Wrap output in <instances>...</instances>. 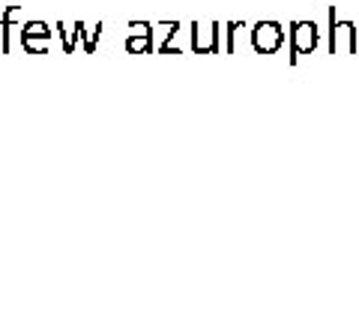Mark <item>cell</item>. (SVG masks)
I'll use <instances>...</instances> for the list:
<instances>
[{
    "label": "cell",
    "instance_id": "1",
    "mask_svg": "<svg viewBox=\"0 0 359 323\" xmlns=\"http://www.w3.org/2000/svg\"><path fill=\"white\" fill-rule=\"evenodd\" d=\"M320 46V30L314 21H290V57L287 63L297 66L302 54H311Z\"/></svg>",
    "mask_w": 359,
    "mask_h": 323
},
{
    "label": "cell",
    "instance_id": "2",
    "mask_svg": "<svg viewBox=\"0 0 359 323\" xmlns=\"http://www.w3.org/2000/svg\"><path fill=\"white\" fill-rule=\"evenodd\" d=\"M330 51L339 54V51H347V54H356L359 51V30L353 21L347 18H335V9H330Z\"/></svg>",
    "mask_w": 359,
    "mask_h": 323
},
{
    "label": "cell",
    "instance_id": "3",
    "mask_svg": "<svg viewBox=\"0 0 359 323\" xmlns=\"http://www.w3.org/2000/svg\"><path fill=\"white\" fill-rule=\"evenodd\" d=\"M285 46V27L278 21H257L252 27V48L257 54H276Z\"/></svg>",
    "mask_w": 359,
    "mask_h": 323
},
{
    "label": "cell",
    "instance_id": "4",
    "mask_svg": "<svg viewBox=\"0 0 359 323\" xmlns=\"http://www.w3.org/2000/svg\"><path fill=\"white\" fill-rule=\"evenodd\" d=\"M222 33H224V25H219V21H198V25H192V51L195 54H219Z\"/></svg>",
    "mask_w": 359,
    "mask_h": 323
},
{
    "label": "cell",
    "instance_id": "5",
    "mask_svg": "<svg viewBox=\"0 0 359 323\" xmlns=\"http://www.w3.org/2000/svg\"><path fill=\"white\" fill-rule=\"evenodd\" d=\"M18 18H21L18 6H6L4 15H0V48H4V54H9V48H13V25Z\"/></svg>",
    "mask_w": 359,
    "mask_h": 323
},
{
    "label": "cell",
    "instance_id": "6",
    "mask_svg": "<svg viewBox=\"0 0 359 323\" xmlns=\"http://www.w3.org/2000/svg\"><path fill=\"white\" fill-rule=\"evenodd\" d=\"M57 33H60V39H63V51L72 54L78 48V36H81V21H75V25L57 21Z\"/></svg>",
    "mask_w": 359,
    "mask_h": 323
},
{
    "label": "cell",
    "instance_id": "7",
    "mask_svg": "<svg viewBox=\"0 0 359 323\" xmlns=\"http://www.w3.org/2000/svg\"><path fill=\"white\" fill-rule=\"evenodd\" d=\"M99 36H102V25H84L81 21V39H84V51L87 54H96V42H99Z\"/></svg>",
    "mask_w": 359,
    "mask_h": 323
},
{
    "label": "cell",
    "instance_id": "8",
    "mask_svg": "<svg viewBox=\"0 0 359 323\" xmlns=\"http://www.w3.org/2000/svg\"><path fill=\"white\" fill-rule=\"evenodd\" d=\"M21 36H39V39H51V27L45 21H25L21 25Z\"/></svg>",
    "mask_w": 359,
    "mask_h": 323
},
{
    "label": "cell",
    "instance_id": "9",
    "mask_svg": "<svg viewBox=\"0 0 359 323\" xmlns=\"http://www.w3.org/2000/svg\"><path fill=\"white\" fill-rule=\"evenodd\" d=\"M126 51L129 54H150L153 36H126Z\"/></svg>",
    "mask_w": 359,
    "mask_h": 323
},
{
    "label": "cell",
    "instance_id": "10",
    "mask_svg": "<svg viewBox=\"0 0 359 323\" xmlns=\"http://www.w3.org/2000/svg\"><path fill=\"white\" fill-rule=\"evenodd\" d=\"M48 42H51V39H39V36H21V46H25V51H30V54H45V51H48Z\"/></svg>",
    "mask_w": 359,
    "mask_h": 323
},
{
    "label": "cell",
    "instance_id": "11",
    "mask_svg": "<svg viewBox=\"0 0 359 323\" xmlns=\"http://www.w3.org/2000/svg\"><path fill=\"white\" fill-rule=\"evenodd\" d=\"M126 36H156V33H153V25H147V21H144V25L141 21H132Z\"/></svg>",
    "mask_w": 359,
    "mask_h": 323
}]
</instances>
